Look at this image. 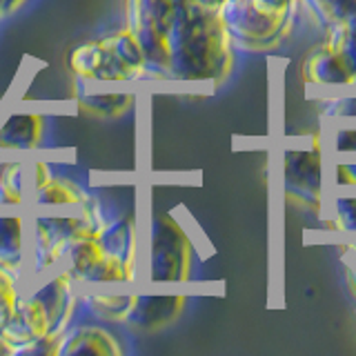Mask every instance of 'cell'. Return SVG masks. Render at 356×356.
Segmentation results:
<instances>
[{"label": "cell", "instance_id": "obj_1", "mask_svg": "<svg viewBox=\"0 0 356 356\" xmlns=\"http://www.w3.org/2000/svg\"><path fill=\"white\" fill-rule=\"evenodd\" d=\"M170 78L187 83H220L232 70V38L216 9L176 3L167 31Z\"/></svg>", "mask_w": 356, "mask_h": 356}, {"label": "cell", "instance_id": "obj_2", "mask_svg": "<svg viewBox=\"0 0 356 356\" xmlns=\"http://www.w3.org/2000/svg\"><path fill=\"white\" fill-rule=\"evenodd\" d=\"M176 3L178 0H127V27L143 47L147 76L170 78L167 31L174 20Z\"/></svg>", "mask_w": 356, "mask_h": 356}, {"label": "cell", "instance_id": "obj_3", "mask_svg": "<svg viewBox=\"0 0 356 356\" xmlns=\"http://www.w3.org/2000/svg\"><path fill=\"white\" fill-rule=\"evenodd\" d=\"M192 270V243L170 214H156L149 227L147 272L154 283L187 281Z\"/></svg>", "mask_w": 356, "mask_h": 356}, {"label": "cell", "instance_id": "obj_4", "mask_svg": "<svg viewBox=\"0 0 356 356\" xmlns=\"http://www.w3.org/2000/svg\"><path fill=\"white\" fill-rule=\"evenodd\" d=\"M232 42L241 47H267L289 29L292 20H276L265 16L250 0H225L218 9Z\"/></svg>", "mask_w": 356, "mask_h": 356}, {"label": "cell", "instance_id": "obj_5", "mask_svg": "<svg viewBox=\"0 0 356 356\" xmlns=\"http://www.w3.org/2000/svg\"><path fill=\"white\" fill-rule=\"evenodd\" d=\"M70 67L76 76L83 81H96V83H118V81H134L127 65L122 63L111 44L105 38L89 40L81 47H76L70 54Z\"/></svg>", "mask_w": 356, "mask_h": 356}, {"label": "cell", "instance_id": "obj_6", "mask_svg": "<svg viewBox=\"0 0 356 356\" xmlns=\"http://www.w3.org/2000/svg\"><path fill=\"white\" fill-rule=\"evenodd\" d=\"M49 332H56L54 323L47 314V309H44V305L40 303V298L33 294L20 296L14 312H11L3 325H0V334H3V339L14 348V352L20 345L47 337Z\"/></svg>", "mask_w": 356, "mask_h": 356}, {"label": "cell", "instance_id": "obj_7", "mask_svg": "<svg viewBox=\"0 0 356 356\" xmlns=\"http://www.w3.org/2000/svg\"><path fill=\"white\" fill-rule=\"evenodd\" d=\"M51 178L44 163H11L0 172V205H20Z\"/></svg>", "mask_w": 356, "mask_h": 356}, {"label": "cell", "instance_id": "obj_8", "mask_svg": "<svg viewBox=\"0 0 356 356\" xmlns=\"http://www.w3.org/2000/svg\"><path fill=\"white\" fill-rule=\"evenodd\" d=\"M303 78L312 85L321 87H348L354 85V72L345 56L330 44L323 42L314 49L303 65Z\"/></svg>", "mask_w": 356, "mask_h": 356}, {"label": "cell", "instance_id": "obj_9", "mask_svg": "<svg viewBox=\"0 0 356 356\" xmlns=\"http://www.w3.org/2000/svg\"><path fill=\"white\" fill-rule=\"evenodd\" d=\"M56 354L70 356V354H100V356H118L122 354V348L116 337L103 327L96 325H76L72 323L60 334L58 350Z\"/></svg>", "mask_w": 356, "mask_h": 356}, {"label": "cell", "instance_id": "obj_10", "mask_svg": "<svg viewBox=\"0 0 356 356\" xmlns=\"http://www.w3.org/2000/svg\"><path fill=\"white\" fill-rule=\"evenodd\" d=\"M287 192L305 198L307 203L321 200V154L318 152H292L285 161Z\"/></svg>", "mask_w": 356, "mask_h": 356}, {"label": "cell", "instance_id": "obj_11", "mask_svg": "<svg viewBox=\"0 0 356 356\" xmlns=\"http://www.w3.org/2000/svg\"><path fill=\"white\" fill-rule=\"evenodd\" d=\"M185 298L183 296H131L129 305L122 321L134 327L152 330L161 327L165 323H172L178 312L183 309Z\"/></svg>", "mask_w": 356, "mask_h": 356}, {"label": "cell", "instance_id": "obj_12", "mask_svg": "<svg viewBox=\"0 0 356 356\" xmlns=\"http://www.w3.org/2000/svg\"><path fill=\"white\" fill-rule=\"evenodd\" d=\"M25 220L0 214V267L16 272L25 263Z\"/></svg>", "mask_w": 356, "mask_h": 356}, {"label": "cell", "instance_id": "obj_13", "mask_svg": "<svg viewBox=\"0 0 356 356\" xmlns=\"http://www.w3.org/2000/svg\"><path fill=\"white\" fill-rule=\"evenodd\" d=\"M42 122L33 114H14L0 127V147L5 149H33L40 140Z\"/></svg>", "mask_w": 356, "mask_h": 356}, {"label": "cell", "instance_id": "obj_14", "mask_svg": "<svg viewBox=\"0 0 356 356\" xmlns=\"http://www.w3.org/2000/svg\"><path fill=\"white\" fill-rule=\"evenodd\" d=\"M31 200L44 209H70L81 207L87 198L83 196L81 189L70 181H65V178H49L47 183L33 192Z\"/></svg>", "mask_w": 356, "mask_h": 356}, {"label": "cell", "instance_id": "obj_15", "mask_svg": "<svg viewBox=\"0 0 356 356\" xmlns=\"http://www.w3.org/2000/svg\"><path fill=\"white\" fill-rule=\"evenodd\" d=\"M312 18L325 29L334 22H345L356 16V0H298Z\"/></svg>", "mask_w": 356, "mask_h": 356}, {"label": "cell", "instance_id": "obj_16", "mask_svg": "<svg viewBox=\"0 0 356 356\" xmlns=\"http://www.w3.org/2000/svg\"><path fill=\"white\" fill-rule=\"evenodd\" d=\"M325 44L337 47L345 60L350 63L354 72V85H356V16H352L345 22H334L325 27Z\"/></svg>", "mask_w": 356, "mask_h": 356}, {"label": "cell", "instance_id": "obj_17", "mask_svg": "<svg viewBox=\"0 0 356 356\" xmlns=\"http://www.w3.org/2000/svg\"><path fill=\"white\" fill-rule=\"evenodd\" d=\"M131 100L134 98L129 94H94V96L89 94L81 98V103L89 111H94V114L114 116V114H120V111H125L131 105Z\"/></svg>", "mask_w": 356, "mask_h": 356}, {"label": "cell", "instance_id": "obj_18", "mask_svg": "<svg viewBox=\"0 0 356 356\" xmlns=\"http://www.w3.org/2000/svg\"><path fill=\"white\" fill-rule=\"evenodd\" d=\"M20 298V292L16 287V278L7 267H0V325L5 323V318L14 312L16 303Z\"/></svg>", "mask_w": 356, "mask_h": 356}, {"label": "cell", "instance_id": "obj_19", "mask_svg": "<svg viewBox=\"0 0 356 356\" xmlns=\"http://www.w3.org/2000/svg\"><path fill=\"white\" fill-rule=\"evenodd\" d=\"M332 227L339 232H356V196H339L334 200Z\"/></svg>", "mask_w": 356, "mask_h": 356}, {"label": "cell", "instance_id": "obj_20", "mask_svg": "<svg viewBox=\"0 0 356 356\" xmlns=\"http://www.w3.org/2000/svg\"><path fill=\"white\" fill-rule=\"evenodd\" d=\"M334 149L339 154H356V127L339 129L334 136Z\"/></svg>", "mask_w": 356, "mask_h": 356}, {"label": "cell", "instance_id": "obj_21", "mask_svg": "<svg viewBox=\"0 0 356 356\" xmlns=\"http://www.w3.org/2000/svg\"><path fill=\"white\" fill-rule=\"evenodd\" d=\"M345 267H348V283H350V289L356 296V245L350 248L348 256H345Z\"/></svg>", "mask_w": 356, "mask_h": 356}, {"label": "cell", "instance_id": "obj_22", "mask_svg": "<svg viewBox=\"0 0 356 356\" xmlns=\"http://www.w3.org/2000/svg\"><path fill=\"white\" fill-rule=\"evenodd\" d=\"M187 5H194V7H203V9H218L225 0H183Z\"/></svg>", "mask_w": 356, "mask_h": 356}, {"label": "cell", "instance_id": "obj_23", "mask_svg": "<svg viewBox=\"0 0 356 356\" xmlns=\"http://www.w3.org/2000/svg\"><path fill=\"white\" fill-rule=\"evenodd\" d=\"M3 354H14V348H11V345L3 339V334H0V356Z\"/></svg>", "mask_w": 356, "mask_h": 356}, {"label": "cell", "instance_id": "obj_24", "mask_svg": "<svg viewBox=\"0 0 356 356\" xmlns=\"http://www.w3.org/2000/svg\"><path fill=\"white\" fill-rule=\"evenodd\" d=\"M348 170H350V176H352V187H356V163H348Z\"/></svg>", "mask_w": 356, "mask_h": 356}]
</instances>
